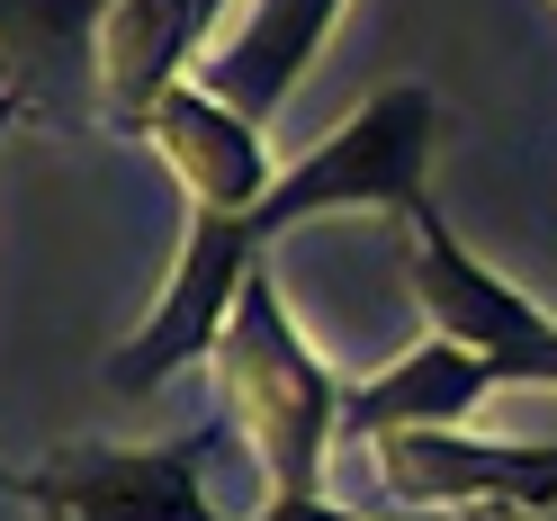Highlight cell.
<instances>
[{
  "instance_id": "obj_5",
  "label": "cell",
  "mask_w": 557,
  "mask_h": 521,
  "mask_svg": "<svg viewBox=\"0 0 557 521\" xmlns=\"http://www.w3.org/2000/svg\"><path fill=\"white\" fill-rule=\"evenodd\" d=\"M377 485L441 512H557V441H476V432H377Z\"/></svg>"
},
{
  "instance_id": "obj_4",
  "label": "cell",
  "mask_w": 557,
  "mask_h": 521,
  "mask_svg": "<svg viewBox=\"0 0 557 521\" xmlns=\"http://www.w3.org/2000/svg\"><path fill=\"white\" fill-rule=\"evenodd\" d=\"M413 297L441 342H468V351L504 377V387H557V324L540 315L521 288H504L459 234H449L441 207H413Z\"/></svg>"
},
{
  "instance_id": "obj_2",
  "label": "cell",
  "mask_w": 557,
  "mask_h": 521,
  "mask_svg": "<svg viewBox=\"0 0 557 521\" xmlns=\"http://www.w3.org/2000/svg\"><path fill=\"white\" fill-rule=\"evenodd\" d=\"M207 369H216L225 432L252 441V468H261L270 495H324V459L342 441V396H351V377H333L306 351V333H297L288 306H278L270 270L243 280Z\"/></svg>"
},
{
  "instance_id": "obj_9",
  "label": "cell",
  "mask_w": 557,
  "mask_h": 521,
  "mask_svg": "<svg viewBox=\"0 0 557 521\" xmlns=\"http://www.w3.org/2000/svg\"><path fill=\"white\" fill-rule=\"evenodd\" d=\"M252 521H360V512H342L324 495H270V504H252Z\"/></svg>"
},
{
  "instance_id": "obj_1",
  "label": "cell",
  "mask_w": 557,
  "mask_h": 521,
  "mask_svg": "<svg viewBox=\"0 0 557 521\" xmlns=\"http://www.w3.org/2000/svg\"><path fill=\"white\" fill-rule=\"evenodd\" d=\"M432 135H441V99L423 82H387L351 126H333L315 153H297L252 207H189V243H181V261H171V288L153 297V315L109 351V387L117 396H153L171 369H189V360L216 351L243 280L261 270V252L288 225L333 216V207H396V216L432 207L423 198Z\"/></svg>"
},
{
  "instance_id": "obj_6",
  "label": "cell",
  "mask_w": 557,
  "mask_h": 521,
  "mask_svg": "<svg viewBox=\"0 0 557 521\" xmlns=\"http://www.w3.org/2000/svg\"><path fill=\"white\" fill-rule=\"evenodd\" d=\"M117 0H0L10 126H73L99 109V27Z\"/></svg>"
},
{
  "instance_id": "obj_10",
  "label": "cell",
  "mask_w": 557,
  "mask_h": 521,
  "mask_svg": "<svg viewBox=\"0 0 557 521\" xmlns=\"http://www.w3.org/2000/svg\"><path fill=\"white\" fill-rule=\"evenodd\" d=\"M198 10H207V37H216V18H225V10H234V0H198Z\"/></svg>"
},
{
  "instance_id": "obj_11",
  "label": "cell",
  "mask_w": 557,
  "mask_h": 521,
  "mask_svg": "<svg viewBox=\"0 0 557 521\" xmlns=\"http://www.w3.org/2000/svg\"><path fill=\"white\" fill-rule=\"evenodd\" d=\"M548 10H557V0H548Z\"/></svg>"
},
{
  "instance_id": "obj_8",
  "label": "cell",
  "mask_w": 557,
  "mask_h": 521,
  "mask_svg": "<svg viewBox=\"0 0 557 521\" xmlns=\"http://www.w3.org/2000/svg\"><path fill=\"white\" fill-rule=\"evenodd\" d=\"M333 18H342V0H252V10L234 18V37L198 54V82L216 90L225 109H243V117L270 126L297 99V82L315 73Z\"/></svg>"
},
{
  "instance_id": "obj_3",
  "label": "cell",
  "mask_w": 557,
  "mask_h": 521,
  "mask_svg": "<svg viewBox=\"0 0 557 521\" xmlns=\"http://www.w3.org/2000/svg\"><path fill=\"white\" fill-rule=\"evenodd\" d=\"M207 459L216 432L181 441H63L37 468H18V504L37 521H225L207 504Z\"/></svg>"
},
{
  "instance_id": "obj_7",
  "label": "cell",
  "mask_w": 557,
  "mask_h": 521,
  "mask_svg": "<svg viewBox=\"0 0 557 521\" xmlns=\"http://www.w3.org/2000/svg\"><path fill=\"white\" fill-rule=\"evenodd\" d=\"M135 145H145L171 181H181L189 207H252V198L278 181V162H270V145H261V117L225 109L207 82L162 90L153 117L135 126Z\"/></svg>"
}]
</instances>
